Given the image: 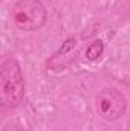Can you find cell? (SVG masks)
<instances>
[{
  "instance_id": "cell-1",
  "label": "cell",
  "mask_w": 130,
  "mask_h": 131,
  "mask_svg": "<svg viewBox=\"0 0 130 131\" xmlns=\"http://www.w3.org/2000/svg\"><path fill=\"white\" fill-rule=\"evenodd\" d=\"M25 96L22 69L14 58L3 61L0 70V102L5 108H15Z\"/></svg>"
},
{
  "instance_id": "cell-2",
  "label": "cell",
  "mask_w": 130,
  "mask_h": 131,
  "mask_svg": "<svg viewBox=\"0 0 130 131\" xmlns=\"http://www.w3.org/2000/svg\"><path fill=\"white\" fill-rule=\"evenodd\" d=\"M48 18L44 5L40 0H18L12 6V21L22 31H37Z\"/></svg>"
},
{
  "instance_id": "cell-3",
  "label": "cell",
  "mask_w": 130,
  "mask_h": 131,
  "mask_svg": "<svg viewBox=\"0 0 130 131\" xmlns=\"http://www.w3.org/2000/svg\"><path fill=\"white\" fill-rule=\"evenodd\" d=\"M127 108L126 98L121 92L115 89H104L97 96V110L101 117L106 121H116L119 119Z\"/></svg>"
},
{
  "instance_id": "cell-4",
  "label": "cell",
  "mask_w": 130,
  "mask_h": 131,
  "mask_svg": "<svg viewBox=\"0 0 130 131\" xmlns=\"http://www.w3.org/2000/svg\"><path fill=\"white\" fill-rule=\"evenodd\" d=\"M103 52H104V43L101 40H97L86 49V58L90 61H97L103 55Z\"/></svg>"
}]
</instances>
